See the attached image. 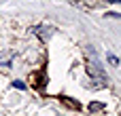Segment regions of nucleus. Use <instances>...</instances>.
<instances>
[{
	"instance_id": "nucleus-4",
	"label": "nucleus",
	"mask_w": 121,
	"mask_h": 116,
	"mask_svg": "<svg viewBox=\"0 0 121 116\" xmlns=\"http://www.w3.org/2000/svg\"><path fill=\"white\" fill-rule=\"evenodd\" d=\"M106 59H108V63H111V66H119V59H117L113 53H108V55H106Z\"/></svg>"
},
{
	"instance_id": "nucleus-6",
	"label": "nucleus",
	"mask_w": 121,
	"mask_h": 116,
	"mask_svg": "<svg viewBox=\"0 0 121 116\" xmlns=\"http://www.w3.org/2000/svg\"><path fill=\"white\" fill-rule=\"evenodd\" d=\"M13 87H15V89H21V91H26V82H21V80H15V82H13Z\"/></svg>"
},
{
	"instance_id": "nucleus-5",
	"label": "nucleus",
	"mask_w": 121,
	"mask_h": 116,
	"mask_svg": "<svg viewBox=\"0 0 121 116\" xmlns=\"http://www.w3.org/2000/svg\"><path fill=\"white\" fill-rule=\"evenodd\" d=\"M64 104H66V106H72V108H77V110H79V104H77L74 99H68V97H64Z\"/></svg>"
},
{
	"instance_id": "nucleus-8",
	"label": "nucleus",
	"mask_w": 121,
	"mask_h": 116,
	"mask_svg": "<svg viewBox=\"0 0 121 116\" xmlns=\"http://www.w3.org/2000/svg\"><path fill=\"white\" fill-rule=\"evenodd\" d=\"M111 4H121V0H108Z\"/></svg>"
},
{
	"instance_id": "nucleus-2",
	"label": "nucleus",
	"mask_w": 121,
	"mask_h": 116,
	"mask_svg": "<svg viewBox=\"0 0 121 116\" xmlns=\"http://www.w3.org/2000/svg\"><path fill=\"white\" fill-rule=\"evenodd\" d=\"M34 34H38L43 40H47V38L53 34V27H49V25H36V27H34Z\"/></svg>"
},
{
	"instance_id": "nucleus-7",
	"label": "nucleus",
	"mask_w": 121,
	"mask_h": 116,
	"mask_svg": "<svg viewBox=\"0 0 121 116\" xmlns=\"http://www.w3.org/2000/svg\"><path fill=\"white\" fill-rule=\"evenodd\" d=\"M106 17H113V19H121V13H106Z\"/></svg>"
},
{
	"instance_id": "nucleus-1",
	"label": "nucleus",
	"mask_w": 121,
	"mask_h": 116,
	"mask_svg": "<svg viewBox=\"0 0 121 116\" xmlns=\"http://www.w3.org/2000/svg\"><path fill=\"white\" fill-rule=\"evenodd\" d=\"M32 85H34V89L36 91H45V85H47V78H45V74L40 72V74H32Z\"/></svg>"
},
{
	"instance_id": "nucleus-3",
	"label": "nucleus",
	"mask_w": 121,
	"mask_h": 116,
	"mask_svg": "<svg viewBox=\"0 0 121 116\" xmlns=\"http://www.w3.org/2000/svg\"><path fill=\"white\" fill-rule=\"evenodd\" d=\"M98 110H104V104H100V101H91V104H89V112H98Z\"/></svg>"
}]
</instances>
